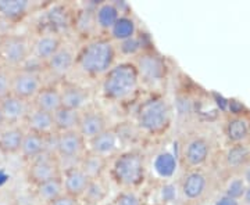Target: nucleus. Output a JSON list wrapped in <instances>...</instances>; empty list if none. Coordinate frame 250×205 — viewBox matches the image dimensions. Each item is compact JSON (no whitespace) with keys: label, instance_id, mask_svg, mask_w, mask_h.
I'll use <instances>...</instances> for the list:
<instances>
[{"label":"nucleus","instance_id":"nucleus-26","mask_svg":"<svg viewBox=\"0 0 250 205\" xmlns=\"http://www.w3.org/2000/svg\"><path fill=\"white\" fill-rule=\"evenodd\" d=\"M207 186V179L199 170H192L185 175V178L181 183V193L189 201L199 200L203 196Z\"/></svg>","mask_w":250,"mask_h":205},{"label":"nucleus","instance_id":"nucleus-21","mask_svg":"<svg viewBox=\"0 0 250 205\" xmlns=\"http://www.w3.org/2000/svg\"><path fill=\"white\" fill-rule=\"evenodd\" d=\"M25 128L22 125H7L0 132V152L4 155L20 154L21 144L25 136Z\"/></svg>","mask_w":250,"mask_h":205},{"label":"nucleus","instance_id":"nucleus-9","mask_svg":"<svg viewBox=\"0 0 250 205\" xmlns=\"http://www.w3.org/2000/svg\"><path fill=\"white\" fill-rule=\"evenodd\" d=\"M59 176H62L60 161L52 152H45L41 157L28 162L27 178L34 186Z\"/></svg>","mask_w":250,"mask_h":205},{"label":"nucleus","instance_id":"nucleus-16","mask_svg":"<svg viewBox=\"0 0 250 205\" xmlns=\"http://www.w3.org/2000/svg\"><path fill=\"white\" fill-rule=\"evenodd\" d=\"M32 110V103L10 94L0 101V111L7 125H21L25 122L28 114Z\"/></svg>","mask_w":250,"mask_h":205},{"label":"nucleus","instance_id":"nucleus-13","mask_svg":"<svg viewBox=\"0 0 250 205\" xmlns=\"http://www.w3.org/2000/svg\"><path fill=\"white\" fill-rule=\"evenodd\" d=\"M108 128L110 125H108L107 116L98 108L88 107L81 112L78 132L86 142L92 140L98 134L103 133Z\"/></svg>","mask_w":250,"mask_h":205},{"label":"nucleus","instance_id":"nucleus-14","mask_svg":"<svg viewBox=\"0 0 250 205\" xmlns=\"http://www.w3.org/2000/svg\"><path fill=\"white\" fill-rule=\"evenodd\" d=\"M98 3H93L90 6H83L78 9L75 13H72V22L71 29L77 35L86 40H89L92 37L99 36V29L96 25V19H95V7Z\"/></svg>","mask_w":250,"mask_h":205},{"label":"nucleus","instance_id":"nucleus-32","mask_svg":"<svg viewBox=\"0 0 250 205\" xmlns=\"http://www.w3.org/2000/svg\"><path fill=\"white\" fill-rule=\"evenodd\" d=\"M108 196L107 183L103 178L92 179L83 197L81 198L85 205H100L106 201Z\"/></svg>","mask_w":250,"mask_h":205},{"label":"nucleus","instance_id":"nucleus-37","mask_svg":"<svg viewBox=\"0 0 250 205\" xmlns=\"http://www.w3.org/2000/svg\"><path fill=\"white\" fill-rule=\"evenodd\" d=\"M11 75L13 71L0 65V101L11 94Z\"/></svg>","mask_w":250,"mask_h":205},{"label":"nucleus","instance_id":"nucleus-41","mask_svg":"<svg viewBox=\"0 0 250 205\" xmlns=\"http://www.w3.org/2000/svg\"><path fill=\"white\" fill-rule=\"evenodd\" d=\"M214 205H239V203L235 198H231V197L228 196H223L221 198H218L215 201Z\"/></svg>","mask_w":250,"mask_h":205},{"label":"nucleus","instance_id":"nucleus-19","mask_svg":"<svg viewBox=\"0 0 250 205\" xmlns=\"http://www.w3.org/2000/svg\"><path fill=\"white\" fill-rule=\"evenodd\" d=\"M152 169L154 175L163 182H170L178 169V158L172 151L160 150L154 154L152 160Z\"/></svg>","mask_w":250,"mask_h":205},{"label":"nucleus","instance_id":"nucleus-42","mask_svg":"<svg viewBox=\"0 0 250 205\" xmlns=\"http://www.w3.org/2000/svg\"><path fill=\"white\" fill-rule=\"evenodd\" d=\"M7 22H4V21H1L0 19V39L3 37L4 35H7L9 34V28H7Z\"/></svg>","mask_w":250,"mask_h":205},{"label":"nucleus","instance_id":"nucleus-44","mask_svg":"<svg viewBox=\"0 0 250 205\" xmlns=\"http://www.w3.org/2000/svg\"><path fill=\"white\" fill-rule=\"evenodd\" d=\"M245 200H246V203L250 205V187L245 191Z\"/></svg>","mask_w":250,"mask_h":205},{"label":"nucleus","instance_id":"nucleus-1","mask_svg":"<svg viewBox=\"0 0 250 205\" xmlns=\"http://www.w3.org/2000/svg\"><path fill=\"white\" fill-rule=\"evenodd\" d=\"M116 43L104 35L86 40L77 52L75 70L89 78H103L117 64Z\"/></svg>","mask_w":250,"mask_h":205},{"label":"nucleus","instance_id":"nucleus-29","mask_svg":"<svg viewBox=\"0 0 250 205\" xmlns=\"http://www.w3.org/2000/svg\"><path fill=\"white\" fill-rule=\"evenodd\" d=\"M80 118L81 111H77V110H72V108L67 107L59 108L53 114L56 133H64V132L78 130Z\"/></svg>","mask_w":250,"mask_h":205},{"label":"nucleus","instance_id":"nucleus-5","mask_svg":"<svg viewBox=\"0 0 250 205\" xmlns=\"http://www.w3.org/2000/svg\"><path fill=\"white\" fill-rule=\"evenodd\" d=\"M132 63L139 75L141 86L143 85L150 89H157L164 83L167 76V64L160 53L152 49H146L135 57Z\"/></svg>","mask_w":250,"mask_h":205},{"label":"nucleus","instance_id":"nucleus-7","mask_svg":"<svg viewBox=\"0 0 250 205\" xmlns=\"http://www.w3.org/2000/svg\"><path fill=\"white\" fill-rule=\"evenodd\" d=\"M45 86L43 74L38 68H18L11 75V94L31 101Z\"/></svg>","mask_w":250,"mask_h":205},{"label":"nucleus","instance_id":"nucleus-30","mask_svg":"<svg viewBox=\"0 0 250 205\" xmlns=\"http://www.w3.org/2000/svg\"><path fill=\"white\" fill-rule=\"evenodd\" d=\"M78 165L90 179H99L103 176L104 170L107 169L108 161L86 150L83 157L78 162Z\"/></svg>","mask_w":250,"mask_h":205},{"label":"nucleus","instance_id":"nucleus-3","mask_svg":"<svg viewBox=\"0 0 250 205\" xmlns=\"http://www.w3.org/2000/svg\"><path fill=\"white\" fill-rule=\"evenodd\" d=\"M139 88L141 80L132 60L117 63L100 82L103 97L113 103H124L131 100L138 93Z\"/></svg>","mask_w":250,"mask_h":205},{"label":"nucleus","instance_id":"nucleus-22","mask_svg":"<svg viewBox=\"0 0 250 205\" xmlns=\"http://www.w3.org/2000/svg\"><path fill=\"white\" fill-rule=\"evenodd\" d=\"M46 21L49 24L46 31H52L62 36L71 29L72 13H70L64 4H53L46 11Z\"/></svg>","mask_w":250,"mask_h":205},{"label":"nucleus","instance_id":"nucleus-31","mask_svg":"<svg viewBox=\"0 0 250 205\" xmlns=\"http://www.w3.org/2000/svg\"><path fill=\"white\" fill-rule=\"evenodd\" d=\"M35 194L36 198L42 203H45L46 205H49L52 201H54L56 198H59L60 196L64 194V188H62V176L59 178L50 179L47 182H43L41 185L35 186Z\"/></svg>","mask_w":250,"mask_h":205},{"label":"nucleus","instance_id":"nucleus-2","mask_svg":"<svg viewBox=\"0 0 250 205\" xmlns=\"http://www.w3.org/2000/svg\"><path fill=\"white\" fill-rule=\"evenodd\" d=\"M172 124V108L167 98L152 94L139 103L135 111V126L141 133L159 137L170 129Z\"/></svg>","mask_w":250,"mask_h":205},{"label":"nucleus","instance_id":"nucleus-18","mask_svg":"<svg viewBox=\"0 0 250 205\" xmlns=\"http://www.w3.org/2000/svg\"><path fill=\"white\" fill-rule=\"evenodd\" d=\"M24 128L27 132L41 134L45 137H50L56 134V126H54L53 114H49L45 111H41L38 108L31 110L27 119L24 122Z\"/></svg>","mask_w":250,"mask_h":205},{"label":"nucleus","instance_id":"nucleus-40","mask_svg":"<svg viewBox=\"0 0 250 205\" xmlns=\"http://www.w3.org/2000/svg\"><path fill=\"white\" fill-rule=\"evenodd\" d=\"M49 205H81L80 200L74 198L71 196H67V194H62L59 198H56L54 201H52Z\"/></svg>","mask_w":250,"mask_h":205},{"label":"nucleus","instance_id":"nucleus-15","mask_svg":"<svg viewBox=\"0 0 250 205\" xmlns=\"http://www.w3.org/2000/svg\"><path fill=\"white\" fill-rule=\"evenodd\" d=\"M92 179L81 169L80 165H74L68 167L62 172V188H64V194L71 196L77 200H80L83 197L86 188L89 186Z\"/></svg>","mask_w":250,"mask_h":205},{"label":"nucleus","instance_id":"nucleus-27","mask_svg":"<svg viewBox=\"0 0 250 205\" xmlns=\"http://www.w3.org/2000/svg\"><path fill=\"white\" fill-rule=\"evenodd\" d=\"M210 152V146L202 137H195L187 143L184 149V160L189 167H200L205 164Z\"/></svg>","mask_w":250,"mask_h":205},{"label":"nucleus","instance_id":"nucleus-35","mask_svg":"<svg viewBox=\"0 0 250 205\" xmlns=\"http://www.w3.org/2000/svg\"><path fill=\"white\" fill-rule=\"evenodd\" d=\"M111 205H143V200L136 190H121L111 201Z\"/></svg>","mask_w":250,"mask_h":205},{"label":"nucleus","instance_id":"nucleus-24","mask_svg":"<svg viewBox=\"0 0 250 205\" xmlns=\"http://www.w3.org/2000/svg\"><path fill=\"white\" fill-rule=\"evenodd\" d=\"M123 14L117 7L116 1H100L95 7V19L99 34H108L110 29Z\"/></svg>","mask_w":250,"mask_h":205},{"label":"nucleus","instance_id":"nucleus-23","mask_svg":"<svg viewBox=\"0 0 250 205\" xmlns=\"http://www.w3.org/2000/svg\"><path fill=\"white\" fill-rule=\"evenodd\" d=\"M32 107L49 114H54L59 108L62 107L60 88L53 85H45L32 100Z\"/></svg>","mask_w":250,"mask_h":205},{"label":"nucleus","instance_id":"nucleus-8","mask_svg":"<svg viewBox=\"0 0 250 205\" xmlns=\"http://www.w3.org/2000/svg\"><path fill=\"white\" fill-rule=\"evenodd\" d=\"M50 140L53 143L52 152L59 161L70 160L80 162L86 152V140L81 136L78 130L56 133L50 137Z\"/></svg>","mask_w":250,"mask_h":205},{"label":"nucleus","instance_id":"nucleus-25","mask_svg":"<svg viewBox=\"0 0 250 205\" xmlns=\"http://www.w3.org/2000/svg\"><path fill=\"white\" fill-rule=\"evenodd\" d=\"M45 152H49V137L32 132H25L20 150V155L22 157V160L29 162Z\"/></svg>","mask_w":250,"mask_h":205},{"label":"nucleus","instance_id":"nucleus-4","mask_svg":"<svg viewBox=\"0 0 250 205\" xmlns=\"http://www.w3.org/2000/svg\"><path fill=\"white\" fill-rule=\"evenodd\" d=\"M146 158L141 150L120 151L110 164V178L123 190H135L146 179Z\"/></svg>","mask_w":250,"mask_h":205},{"label":"nucleus","instance_id":"nucleus-28","mask_svg":"<svg viewBox=\"0 0 250 205\" xmlns=\"http://www.w3.org/2000/svg\"><path fill=\"white\" fill-rule=\"evenodd\" d=\"M138 34V24L131 14H124L117 19V22L110 29L107 36L114 42V43H120L124 42L126 39L132 37Z\"/></svg>","mask_w":250,"mask_h":205},{"label":"nucleus","instance_id":"nucleus-38","mask_svg":"<svg viewBox=\"0 0 250 205\" xmlns=\"http://www.w3.org/2000/svg\"><path fill=\"white\" fill-rule=\"evenodd\" d=\"M245 191H246V187H245V182H243V179L236 178V179H232V180L228 183L225 196L238 200V198H241L242 196H245Z\"/></svg>","mask_w":250,"mask_h":205},{"label":"nucleus","instance_id":"nucleus-12","mask_svg":"<svg viewBox=\"0 0 250 205\" xmlns=\"http://www.w3.org/2000/svg\"><path fill=\"white\" fill-rule=\"evenodd\" d=\"M64 37L52 31H43L31 40V57L41 64H45L64 45Z\"/></svg>","mask_w":250,"mask_h":205},{"label":"nucleus","instance_id":"nucleus-11","mask_svg":"<svg viewBox=\"0 0 250 205\" xmlns=\"http://www.w3.org/2000/svg\"><path fill=\"white\" fill-rule=\"evenodd\" d=\"M75 57L77 52L74 50V47L64 43L53 54V57L43 64V67L49 72V75L56 79H65L75 70Z\"/></svg>","mask_w":250,"mask_h":205},{"label":"nucleus","instance_id":"nucleus-6","mask_svg":"<svg viewBox=\"0 0 250 205\" xmlns=\"http://www.w3.org/2000/svg\"><path fill=\"white\" fill-rule=\"evenodd\" d=\"M31 58V39L25 35L7 34L0 39V65L10 71L22 68Z\"/></svg>","mask_w":250,"mask_h":205},{"label":"nucleus","instance_id":"nucleus-39","mask_svg":"<svg viewBox=\"0 0 250 205\" xmlns=\"http://www.w3.org/2000/svg\"><path fill=\"white\" fill-rule=\"evenodd\" d=\"M177 187L170 183V182H163V185H161L160 187V200L161 203L164 204V203H172V201H175V198H177Z\"/></svg>","mask_w":250,"mask_h":205},{"label":"nucleus","instance_id":"nucleus-33","mask_svg":"<svg viewBox=\"0 0 250 205\" xmlns=\"http://www.w3.org/2000/svg\"><path fill=\"white\" fill-rule=\"evenodd\" d=\"M116 47L117 53L124 56V57H132V60H134L136 56H139L142 52L146 50L143 36L139 35V32L135 36H132V37L124 40V42L116 43Z\"/></svg>","mask_w":250,"mask_h":205},{"label":"nucleus","instance_id":"nucleus-10","mask_svg":"<svg viewBox=\"0 0 250 205\" xmlns=\"http://www.w3.org/2000/svg\"><path fill=\"white\" fill-rule=\"evenodd\" d=\"M123 139L116 128H108L103 133L98 134L92 140L86 142V150L92 154H96L104 160H111L121 150Z\"/></svg>","mask_w":250,"mask_h":205},{"label":"nucleus","instance_id":"nucleus-43","mask_svg":"<svg viewBox=\"0 0 250 205\" xmlns=\"http://www.w3.org/2000/svg\"><path fill=\"white\" fill-rule=\"evenodd\" d=\"M7 126V124H6V121H4V116H3V114H1V111H0V132L4 129Z\"/></svg>","mask_w":250,"mask_h":205},{"label":"nucleus","instance_id":"nucleus-17","mask_svg":"<svg viewBox=\"0 0 250 205\" xmlns=\"http://www.w3.org/2000/svg\"><path fill=\"white\" fill-rule=\"evenodd\" d=\"M62 107L72 108L77 111H83L89 107L92 93L88 88L78 83H62L60 86Z\"/></svg>","mask_w":250,"mask_h":205},{"label":"nucleus","instance_id":"nucleus-20","mask_svg":"<svg viewBox=\"0 0 250 205\" xmlns=\"http://www.w3.org/2000/svg\"><path fill=\"white\" fill-rule=\"evenodd\" d=\"M34 9L31 0H0V19L11 24L25 18Z\"/></svg>","mask_w":250,"mask_h":205},{"label":"nucleus","instance_id":"nucleus-34","mask_svg":"<svg viewBox=\"0 0 250 205\" xmlns=\"http://www.w3.org/2000/svg\"><path fill=\"white\" fill-rule=\"evenodd\" d=\"M227 134H228L229 140H232V142H242L249 134V125L245 119H241V118L232 119L227 126Z\"/></svg>","mask_w":250,"mask_h":205},{"label":"nucleus","instance_id":"nucleus-36","mask_svg":"<svg viewBox=\"0 0 250 205\" xmlns=\"http://www.w3.org/2000/svg\"><path fill=\"white\" fill-rule=\"evenodd\" d=\"M249 157V150L245 146H235L227 154V162L231 167H239Z\"/></svg>","mask_w":250,"mask_h":205}]
</instances>
